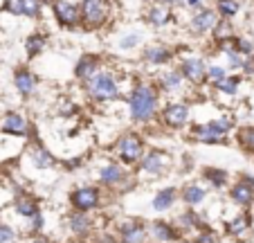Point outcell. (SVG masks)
<instances>
[{
  "label": "cell",
  "instance_id": "cell-1",
  "mask_svg": "<svg viewBox=\"0 0 254 243\" xmlns=\"http://www.w3.org/2000/svg\"><path fill=\"white\" fill-rule=\"evenodd\" d=\"M128 108H130V117L139 124H146L155 117L158 113V92L151 86L142 83L137 86L128 97Z\"/></svg>",
  "mask_w": 254,
  "mask_h": 243
},
{
  "label": "cell",
  "instance_id": "cell-2",
  "mask_svg": "<svg viewBox=\"0 0 254 243\" xmlns=\"http://www.w3.org/2000/svg\"><path fill=\"white\" fill-rule=\"evenodd\" d=\"M86 88H88V95L97 101H113L120 97L117 81L111 72H95V75L86 81Z\"/></svg>",
  "mask_w": 254,
  "mask_h": 243
},
{
  "label": "cell",
  "instance_id": "cell-3",
  "mask_svg": "<svg viewBox=\"0 0 254 243\" xmlns=\"http://www.w3.org/2000/svg\"><path fill=\"white\" fill-rule=\"evenodd\" d=\"M232 129V119L221 117V119H211V122H205V124H196L191 129L193 140L198 142H205V144H218L227 138Z\"/></svg>",
  "mask_w": 254,
  "mask_h": 243
},
{
  "label": "cell",
  "instance_id": "cell-4",
  "mask_svg": "<svg viewBox=\"0 0 254 243\" xmlns=\"http://www.w3.org/2000/svg\"><path fill=\"white\" fill-rule=\"evenodd\" d=\"M115 153L124 164H135V162H139L142 156L146 153L144 151V140L139 138L137 133L130 131V133L120 138V142H117V147H115Z\"/></svg>",
  "mask_w": 254,
  "mask_h": 243
},
{
  "label": "cell",
  "instance_id": "cell-5",
  "mask_svg": "<svg viewBox=\"0 0 254 243\" xmlns=\"http://www.w3.org/2000/svg\"><path fill=\"white\" fill-rule=\"evenodd\" d=\"M101 203V191L99 187H92V185H86V187H79L70 194V205L74 207V212H88L97 210Z\"/></svg>",
  "mask_w": 254,
  "mask_h": 243
},
{
  "label": "cell",
  "instance_id": "cell-6",
  "mask_svg": "<svg viewBox=\"0 0 254 243\" xmlns=\"http://www.w3.org/2000/svg\"><path fill=\"white\" fill-rule=\"evenodd\" d=\"M79 9H81V20L88 27H99L108 18V0H83Z\"/></svg>",
  "mask_w": 254,
  "mask_h": 243
},
{
  "label": "cell",
  "instance_id": "cell-7",
  "mask_svg": "<svg viewBox=\"0 0 254 243\" xmlns=\"http://www.w3.org/2000/svg\"><path fill=\"white\" fill-rule=\"evenodd\" d=\"M169 162H171V158L164 151L151 149V151H146L142 156V160H139V171H142L144 176H160V173H164L169 169Z\"/></svg>",
  "mask_w": 254,
  "mask_h": 243
},
{
  "label": "cell",
  "instance_id": "cell-8",
  "mask_svg": "<svg viewBox=\"0 0 254 243\" xmlns=\"http://www.w3.org/2000/svg\"><path fill=\"white\" fill-rule=\"evenodd\" d=\"M146 237H149V228L142 221H137V219L122 221V225H120L122 243H146Z\"/></svg>",
  "mask_w": 254,
  "mask_h": 243
},
{
  "label": "cell",
  "instance_id": "cell-9",
  "mask_svg": "<svg viewBox=\"0 0 254 243\" xmlns=\"http://www.w3.org/2000/svg\"><path fill=\"white\" fill-rule=\"evenodd\" d=\"M189 122V106L187 104H169L162 110V124L169 129H183Z\"/></svg>",
  "mask_w": 254,
  "mask_h": 243
},
{
  "label": "cell",
  "instance_id": "cell-10",
  "mask_svg": "<svg viewBox=\"0 0 254 243\" xmlns=\"http://www.w3.org/2000/svg\"><path fill=\"white\" fill-rule=\"evenodd\" d=\"M149 234L155 243H178L180 241V230L167 221H153L149 228Z\"/></svg>",
  "mask_w": 254,
  "mask_h": 243
},
{
  "label": "cell",
  "instance_id": "cell-11",
  "mask_svg": "<svg viewBox=\"0 0 254 243\" xmlns=\"http://www.w3.org/2000/svg\"><path fill=\"white\" fill-rule=\"evenodd\" d=\"M52 11L57 16V20L63 25V27H74L79 23V7L72 5V2H65V0H54Z\"/></svg>",
  "mask_w": 254,
  "mask_h": 243
},
{
  "label": "cell",
  "instance_id": "cell-12",
  "mask_svg": "<svg viewBox=\"0 0 254 243\" xmlns=\"http://www.w3.org/2000/svg\"><path fill=\"white\" fill-rule=\"evenodd\" d=\"M0 131L7 135H16V138H27L29 124L20 113H7L5 119H2V124H0Z\"/></svg>",
  "mask_w": 254,
  "mask_h": 243
},
{
  "label": "cell",
  "instance_id": "cell-13",
  "mask_svg": "<svg viewBox=\"0 0 254 243\" xmlns=\"http://www.w3.org/2000/svg\"><path fill=\"white\" fill-rule=\"evenodd\" d=\"M180 75H183L185 79H189L191 83H200L207 75L205 61H202V59H185L183 66H180Z\"/></svg>",
  "mask_w": 254,
  "mask_h": 243
},
{
  "label": "cell",
  "instance_id": "cell-14",
  "mask_svg": "<svg viewBox=\"0 0 254 243\" xmlns=\"http://www.w3.org/2000/svg\"><path fill=\"white\" fill-rule=\"evenodd\" d=\"M124 178H126V171L120 167V164H104V167L99 169V182L106 187L120 185Z\"/></svg>",
  "mask_w": 254,
  "mask_h": 243
},
{
  "label": "cell",
  "instance_id": "cell-15",
  "mask_svg": "<svg viewBox=\"0 0 254 243\" xmlns=\"http://www.w3.org/2000/svg\"><path fill=\"white\" fill-rule=\"evenodd\" d=\"M230 196L236 205H241V207H250L254 203V189L245 180L236 182V185L230 189Z\"/></svg>",
  "mask_w": 254,
  "mask_h": 243
},
{
  "label": "cell",
  "instance_id": "cell-16",
  "mask_svg": "<svg viewBox=\"0 0 254 243\" xmlns=\"http://www.w3.org/2000/svg\"><path fill=\"white\" fill-rule=\"evenodd\" d=\"M216 27V11L214 9H202L200 14L193 16L191 20V32L193 34H205Z\"/></svg>",
  "mask_w": 254,
  "mask_h": 243
},
{
  "label": "cell",
  "instance_id": "cell-17",
  "mask_svg": "<svg viewBox=\"0 0 254 243\" xmlns=\"http://www.w3.org/2000/svg\"><path fill=\"white\" fill-rule=\"evenodd\" d=\"M176 200H178L176 187H164V189H160L158 194H155V198H153V210H155V212H167V210H171V207L176 205Z\"/></svg>",
  "mask_w": 254,
  "mask_h": 243
},
{
  "label": "cell",
  "instance_id": "cell-18",
  "mask_svg": "<svg viewBox=\"0 0 254 243\" xmlns=\"http://www.w3.org/2000/svg\"><path fill=\"white\" fill-rule=\"evenodd\" d=\"M14 86L20 95H32L34 86H36V79H34V75L29 70L20 68V70H16V75H14Z\"/></svg>",
  "mask_w": 254,
  "mask_h": 243
},
{
  "label": "cell",
  "instance_id": "cell-19",
  "mask_svg": "<svg viewBox=\"0 0 254 243\" xmlns=\"http://www.w3.org/2000/svg\"><path fill=\"white\" fill-rule=\"evenodd\" d=\"M95 72H97V57L95 54H83V57L79 59L77 68H74V75L81 81H88Z\"/></svg>",
  "mask_w": 254,
  "mask_h": 243
},
{
  "label": "cell",
  "instance_id": "cell-20",
  "mask_svg": "<svg viewBox=\"0 0 254 243\" xmlns=\"http://www.w3.org/2000/svg\"><path fill=\"white\" fill-rule=\"evenodd\" d=\"M32 162H34V167L39 169V171H45V169H50V167L57 164V158H54L45 147H34Z\"/></svg>",
  "mask_w": 254,
  "mask_h": 243
},
{
  "label": "cell",
  "instance_id": "cell-21",
  "mask_svg": "<svg viewBox=\"0 0 254 243\" xmlns=\"http://www.w3.org/2000/svg\"><path fill=\"white\" fill-rule=\"evenodd\" d=\"M67 223H70V230L77 237H83V234H88L92 230V219L88 214H83V212H74V214L67 219Z\"/></svg>",
  "mask_w": 254,
  "mask_h": 243
},
{
  "label": "cell",
  "instance_id": "cell-22",
  "mask_svg": "<svg viewBox=\"0 0 254 243\" xmlns=\"http://www.w3.org/2000/svg\"><path fill=\"white\" fill-rule=\"evenodd\" d=\"M205 196H207V189H205V187H200L198 182H193V185H187L183 189V200L187 203L189 207H191V210L200 205L202 200H205Z\"/></svg>",
  "mask_w": 254,
  "mask_h": 243
},
{
  "label": "cell",
  "instance_id": "cell-23",
  "mask_svg": "<svg viewBox=\"0 0 254 243\" xmlns=\"http://www.w3.org/2000/svg\"><path fill=\"white\" fill-rule=\"evenodd\" d=\"M16 214L18 216H25V219H34V216L39 214V203L34 198H29V196H23V198L16 200V205H14Z\"/></svg>",
  "mask_w": 254,
  "mask_h": 243
},
{
  "label": "cell",
  "instance_id": "cell-24",
  "mask_svg": "<svg viewBox=\"0 0 254 243\" xmlns=\"http://www.w3.org/2000/svg\"><path fill=\"white\" fill-rule=\"evenodd\" d=\"M202 178H205L211 187H216V189H218V187H225L227 180H230L225 169H216V167H207L205 171H202Z\"/></svg>",
  "mask_w": 254,
  "mask_h": 243
},
{
  "label": "cell",
  "instance_id": "cell-25",
  "mask_svg": "<svg viewBox=\"0 0 254 243\" xmlns=\"http://www.w3.org/2000/svg\"><path fill=\"white\" fill-rule=\"evenodd\" d=\"M171 20V11H169V7H164L162 2L155 7H151L149 11V23L153 25V27H164V25Z\"/></svg>",
  "mask_w": 254,
  "mask_h": 243
},
{
  "label": "cell",
  "instance_id": "cell-26",
  "mask_svg": "<svg viewBox=\"0 0 254 243\" xmlns=\"http://www.w3.org/2000/svg\"><path fill=\"white\" fill-rule=\"evenodd\" d=\"M178 228L180 230H202V219L193 210H185L178 216Z\"/></svg>",
  "mask_w": 254,
  "mask_h": 243
},
{
  "label": "cell",
  "instance_id": "cell-27",
  "mask_svg": "<svg viewBox=\"0 0 254 243\" xmlns=\"http://www.w3.org/2000/svg\"><path fill=\"white\" fill-rule=\"evenodd\" d=\"M144 59L149 63H155V66H160V63H167L169 59H171V52H169L164 45H153V48H146V52H144Z\"/></svg>",
  "mask_w": 254,
  "mask_h": 243
},
{
  "label": "cell",
  "instance_id": "cell-28",
  "mask_svg": "<svg viewBox=\"0 0 254 243\" xmlns=\"http://www.w3.org/2000/svg\"><path fill=\"white\" fill-rule=\"evenodd\" d=\"M250 230V216L243 214V216H236V219H232L230 223H227V232L234 234V237H241V234H245Z\"/></svg>",
  "mask_w": 254,
  "mask_h": 243
},
{
  "label": "cell",
  "instance_id": "cell-29",
  "mask_svg": "<svg viewBox=\"0 0 254 243\" xmlns=\"http://www.w3.org/2000/svg\"><path fill=\"white\" fill-rule=\"evenodd\" d=\"M239 2L236 0H216V9H218V14H223L225 18H230V16L239 14Z\"/></svg>",
  "mask_w": 254,
  "mask_h": 243
},
{
  "label": "cell",
  "instance_id": "cell-30",
  "mask_svg": "<svg viewBox=\"0 0 254 243\" xmlns=\"http://www.w3.org/2000/svg\"><path fill=\"white\" fill-rule=\"evenodd\" d=\"M160 83H162L164 90H178V88L183 86V75L180 72H169V75L162 77Z\"/></svg>",
  "mask_w": 254,
  "mask_h": 243
},
{
  "label": "cell",
  "instance_id": "cell-31",
  "mask_svg": "<svg viewBox=\"0 0 254 243\" xmlns=\"http://www.w3.org/2000/svg\"><path fill=\"white\" fill-rule=\"evenodd\" d=\"M43 45H45V38L41 36V34H34V36L27 38V43H25V50H27L29 57H36V54L43 50Z\"/></svg>",
  "mask_w": 254,
  "mask_h": 243
},
{
  "label": "cell",
  "instance_id": "cell-32",
  "mask_svg": "<svg viewBox=\"0 0 254 243\" xmlns=\"http://www.w3.org/2000/svg\"><path fill=\"white\" fill-rule=\"evenodd\" d=\"M239 144L245 149L248 153H254V126H248L239 133Z\"/></svg>",
  "mask_w": 254,
  "mask_h": 243
},
{
  "label": "cell",
  "instance_id": "cell-33",
  "mask_svg": "<svg viewBox=\"0 0 254 243\" xmlns=\"http://www.w3.org/2000/svg\"><path fill=\"white\" fill-rule=\"evenodd\" d=\"M239 77H225V79L221 81V83H216V88L221 92H227V95H234L236 88H239Z\"/></svg>",
  "mask_w": 254,
  "mask_h": 243
},
{
  "label": "cell",
  "instance_id": "cell-34",
  "mask_svg": "<svg viewBox=\"0 0 254 243\" xmlns=\"http://www.w3.org/2000/svg\"><path fill=\"white\" fill-rule=\"evenodd\" d=\"M191 243H221V241H218V234H216L214 230L202 228V230H198V237L193 239Z\"/></svg>",
  "mask_w": 254,
  "mask_h": 243
},
{
  "label": "cell",
  "instance_id": "cell-35",
  "mask_svg": "<svg viewBox=\"0 0 254 243\" xmlns=\"http://www.w3.org/2000/svg\"><path fill=\"white\" fill-rule=\"evenodd\" d=\"M39 14H41V0H23V16L34 18Z\"/></svg>",
  "mask_w": 254,
  "mask_h": 243
},
{
  "label": "cell",
  "instance_id": "cell-36",
  "mask_svg": "<svg viewBox=\"0 0 254 243\" xmlns=\"http://www.w3.org/2000/svg\"><path fill=\"white\" fill-rule=\"evenodd\" d=\"M207 79L211 81V83H221L223 79H225V70H223V68H218V66H211L209 70H207Z\"/></svg>",
  "mask_w": 254,
  "mask_h": 243
},
{
  "label": "cell",
  "instance_id": "cell-37",
  "mask_svg": "<svg viewBox=\"0 0 254 243\" xmlns=\"http://www.w3.org/2000/svg\"><path fill=\"white\" fill-rule=\"evenodd\" d=\"M14 237H16V232H14L11 225L0 223V243H11L14 241Z\"/></svg>",
  "mask_w": 254,
  "mask_h": 243
},
{
  "label": "cell",
  "instance_id": "cell-38",
  "mask_svg": "<svg viewBox=\"0 0 254 243\" xmlns=\"http://www.w3.org/2000/svg\"><path fill=\"white\" fill-rule=\"evenodd\" d=\"M137 43H139V34H130V36H124L120 41V48L122 50H130V48H135Z\"/></svg>",
  "mask_w": 254,
  "mask_h": 243
},
{
  "label": "cell",
  "instance_id": "cell-39",
  "mask_svg": "<svg viewBox=\"0 0 254 243\" xmlns=\"http://www.w3.org/2000/svg\"><path fill=\"white\" fill-rule=\"evenodd\" d=\"M43 225H45V216L39 212V214H36V216L32 219V232H34V234L41 232V230H43Z\"/></svg>",
  "mask_w": 254,
  "mask_h": 243
},
{
  "label": "cell",
  "instance_id": "cell-40",
  "mask_svg": "<svg viewBox=\"0 0 254 243\" xmlns=\"http://www.w3.org/2000/svg\"><path fill=\"white\" fill-rule=\"evenodd\" d=\"M230 32H232L230 23H216V36H218V38L230 36Z\"/></svg>",
  "mask_w": 254,
  "mask_h": 243
},
{
  "label": "cell",
  "instance_id": "cell-41",
  "mask_svg": "<svg viewBox=\"0 0 254 243\" xmlns=\"http://www.w3.org/2000/svg\"><path fill=\"white\" fill-rule=\"evenodd\" d=\"M83 164V158H74V160H65L63 162V167L65 169H77V167H81Z\"/></svg>",
  "mask_w": 254,
  "mask_h": 243
},
{
  "label": "cell",
  "instance_id": "cell-42",
  "mask_svg": "<svg viewBox=\"0 0 254 243\" xmlns=\"http://www.w3.org/2000/svg\"><path fill=\"white\" fill-rule=\"evenodd\" d=\"M236 43H239V45H236V48H239V52H245V54L252 52V45H250V41H236Z\"/></svg>",
  "mask_w": 254,
  "mask_h": 243
},
{
  "label": "cell",
  "instance_id": "cell-43",
  "mask_svg": "<svg viewBox=\"0 0 254 243\" xmlns=\"http://www.w3.org/2000/svg\"><path fill=\"white\" fill-rule=\"evenodd\" d=\"M230 63H232L234 68H241V66H243V61H241V57H239L236 52H230Z\"/></svg>",
  "mask_w": 254,
  "mask_h": 243
},
{
  "label": "cell",
  "instance_id": "cell-44",
  "mask_svg": "<svg viewBox=\"0 0 254 243\" xmlns=\"http://www.w3.org/2000/svg\"><path fill=\"white\" fill-rule=\"evenodd\" d=\"M243 68L248 72H254V59H248V61H243Z\"/></svg>",
  "mask_w": 254,
  "mask_h": 243
},
{
  "label": "cell",
  "instance_id": "cell-45",
  "mask_svg": "<svg viewBox=\"0 0 254 243\" xmlns=\"http://www.w3.org/2000/svg\"><path fill=\"white\" fill-rule=\"evenodd\" d=\"M32 243H50V241H48L45 237H34V239H32Z\"/></svg>",
  "mask_w": 254,
  "mask_h": 243
},
{
  "label": "cell",
  "instance_id": "cell-46",
  "mask_svg": "<svg viewBox=\"0 0 254 243\" xmlns=\"http://www.w3.org/2000/svg\"><path fill=\"white\" fill-rule=\"evenodd\" d=\"M200 2H202V0H187L189 7H196V5H200Z\"/></svg>",
  "mask_w": 254,
  "mask_h": 243
},
{
  "label": "cell",
  "instance_id": "cell-47",
  "mask_svg": "<svg viewBox=\"0 0 254 243\" xmlns=\"http://www.w3.org/2000/svg\"><path fill=\"white\" fill-rule=\"evenodd\" d=\"M160 2H162V5H169V2H173V0H160Z\"/></svg>",
  "mask_w": 254,
  "mask_h": 243
},
{
  "label": "cell",
  "instance_id": "cell-48",
  "mask_svg": "<svg viewBox=\"0 0 254 243\" xmlns=\"http://www.w3.org/2000/svg\"><path fill=\"white\" fill-rule=\"evenodd\" d=\"M178 243H191V241H187V239H180V241H178Z\"/></svg>",
  "mask_w": 254,
  "mask_h": 243
}]
</instances>
